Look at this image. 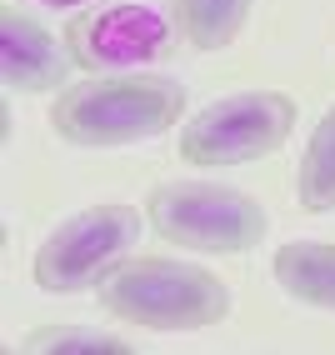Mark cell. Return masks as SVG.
I'll return each instance as SVG.
<instances>
[{
  "label": "cell",
  "instance_id": "6da1fadb",
  "mask_svg": "<svg viewBox=\"0 0 335 355\" xmlns=\"http://www.w3.org/2000/svg\"><path fill=\"white\" fill-rule=\"evenodd\" d=\"M185 115V85L171 76H101L60 85L51 101V130L80 150H121L155 140Z\"/></svg>",
  "mask_w": 335,
  "mask_h": 355
},
{
  "label": "cell",
  "instance_id": "7a4b0ae2",
  "mask_svg": "<svg viewBox=\"0 0 335 355\" xmlns=\"http://www.w3.org/2000/svg\"><path fill=\"white\" fill-rule=\"evenodd\" d=\"M101 311L140 330H210L230 315V286L205 266L165 255H126L101 275Z\"/></svg>",
  "mask_w": 335,
  "mask_h": 355
},
{
  "label": "cell",
  "instance_id": "3957f363",
  "mask_svg": "<svg viewBox=\"0 0 335 355\" xmlns=\"http://www.w3.org/2000/svg\"><path fill=\"white\" fill-rule=\"evenodd\" d=\"M146 220L155 225L160 241H175L185 250L205 255H241L266 241V210L235 185L215 180H165L146 200Z\"/></svg>",
  "mask_w": 335,
  "mask_h": 355
},
{
  "label": "cell",
  "instance_id": "277c9868",
  "mask_svg": "<svg viewBox=\"0 0 335 355\" xmlns=\"http://www.w3.org/2000/svg\"><path fill=\"white\" fill-rule=\"evenodd\" d=\"M140 241V210L121 200H101L90 210H76L40 241L31 260V280L51 295H76L101 286L110 266H121L130 245Z\"/></svg>",
  "mask_w": 335,
  "mask_h": 355
},
{
  "label": "cell",
  "instance_id": "5b68a950",
  "mask_svg": "<svg viewBox=\"0 0 335 355\" xmlns=\"http://www.w3.org/2000/svg\"><path fill=\"white\" fill-rule=\"evenodd\" d=\"M295 130V101L285 90H235L210 101L180 125V160L190 165H246L275 155Z\"/></svg>",
  "mask_w": 335,
  "mask_h": 355
},
{
  "label": "cell",
  "instance_id": "8992f818",
  "mask_svg": "<svg viewBox=\"0 0 335 355\" xmlns=\"http://www.w3.org/2000/svg\"><path fill=\"white\" fill-rule=\"evenodd\" d=\"M65 45L90 76H140L175 51V26L151 0H110L70 20Z\"/></svg>",
  "mask_w": 335,
  "mask_h": 355
},
{
  "label": "cell",
  "instance_id": "52a82bcc",
  "mask_svg": "<svg viewBox=\"0 0 335 355\" xmlns=\"http://www.w3.org/2000/svg\"><path fill=\"white\" fill-rule=\"evenodd\" d=\"M70 65H76V55H70V45H60L55 31H45L35 15L15 6L0 10V76L10 90H26V96L55 90L70 76Z\"/></svg>",
  "mask_w": 335,
  "mask_h": 355
},
{
  "label": "cell",
  "instance_id": "ba28073f",
  "mask_svg": "<svg viewBox=\"0 0 335 355\" xmlns=\"http://www.w3.org/2000/svg\"><path fill=\"white\" fill-rule=\"evenodd\" d=\"M270 275L280 280V291L316 305V311H335V245L325 241H285L270 260Z\"/></svg>",
  "mask_w": 335,
  "mask_h": 355
},
{
  "label": "cell",
  "instance_id": "9c48e42d",
  "mask_svg": "<svg viewBox=\"0 0 335 355\" xmlns=\"http://www.w3.org/2000/svg\"><path fill=\"white\" fill-rule=\"evenodd\" d=\"M171 10H175V31L196 51H225L246 31L250 0H171Z\"/></svg>",
  "mask_w": 335,
  "mask_h": 355
},
{
  "label": "cell",
  "instance_id": "30bf717a",
  "mask_svg": "<svg viewBox=\"0 0 335 355\" xmlns=\"http://www.w3.org/2000/svg\"><path fill=\"white\" fill-rule=\"evenodd\" d=\"M295 196L310 216L335 210V105L316 121V130L305 140V155L295 165Z\"/></svg>",
  "mask_w": 335,
  "mask_h": 355
},
{
  "label": "cell",
  "instance_id": "8fae6325",
  "mask_svg": "<svg viewBox=\"0 0 335 355\" xmlns=\"http://www.w3.org/2000/svg\"><path fill=\"white\" fill-rule=\"evenodd\" d=\"M20 350L35 355H126L130 340L115 330H85V325H35L20 336Z\"/></svg>",
  "mask_w": 335,
  "mask_h": 355
},
{
  "label": "cell",
  "instance_id": "7c38bea8",
  "mask_svg": "<svg viewBox=\"0 0 335 355\" xmlns=\"http://www.w3.org/2000/svg\"><path fill=\"white\" fill-rule=\"evenodd\" d=\"M40 6H55V10H76V6H85V0H40Z\"/></svg>",
  "mask_w": 335,
  "mask_h": 355
}]
</instances>
